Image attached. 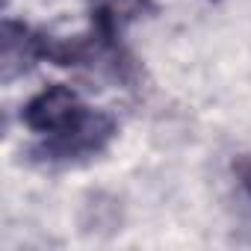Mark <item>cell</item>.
I'll return each instance as SVG.
<instances>
[{
  "label": "cell",
  "mask_w": 251,
  "mask_h": 251,
  "mask_svg": "<svg viewBox=\"0 0 251 251\" xmlns=\"http://www.w3.org/2000/svg\"><path fill=\"white\" fill-rule=\"evenodd\" d=\"M39 33L36 27L6 18L3 21V36H0V65H3V80H15L21 74H27L36 62H42L39 56Z\"/></svg>",
  "instance_id": "3"
},
{
  "label": "cell",
  "mask_w": 251,
  "mask_h": 251,
  "mask_svg": "<svg viewBox=\"0 0 251 251\" xmlns=\"http://www.w3.org/2000/svg\"><path fill=\"white\" fill-rule=\"evenodd\" d=\"M230 172H233L236 183L242 186V192L251 198V154H239V157H233Z\"/></svg>",
  "instance_id": "6"
},
{
  "label": "cell",
  "mask_w": 251,
  "mask_h": 251,
  "mask_svg": "<svg viewBox=\"0 0 251 251\" xmlns=\"http://www.w3.org/2000/svg\"><path fill=\"white\" fill-rule=\"evenodd\" d=\"M115 136H118V118L106 109H89L74 127L45 136V142L30 148V157L33 163L42 166H71L103 154Z\"/></svg>",
  "instance_id": "1"
},
{
  "label": "cell",
  "mask_w": 251,
  "mask_h": 251,
  "mask_svg": "<svg viewBox=\"0 0 251 251\" xmlns=\"http://www.w3.org/2000/svg\"><path fill=\"white\" fill-rule=\"evenodd\" d=\"M157 0H92L89 3V27L106 39L121 42L130 24L157 15Z\"/></svg>",
  "instance_id": "4"
},
{
  "label": "cell",
  "mask_w": 251,
  "mask_h": 251,
  "mask_svg": "<svg viewBox=\"0 0 251 251\" xmlns=\"http://www.w3.org/2000/svg\"><path fill=\"white\" fill-rule=\"evenodd\" d=\"M86 112L89 106L71 86L50 83L21 106V124L39 136H53V133L74 127Z\"/></svg>",
  "instance_id": "2"
},
{
  "label": "cell",
  "mask_w": 251,
  "mask_h": 251,
  "mask_svg": "<svg viewBox=\"0 0 251 251\" xmlns=\"http://www.w3.org/2000/svg\"><path fill=\"white\" fill-rule=\"evenodd\" d=\"M80 225H83L86 233H112V230H118V225H121L118 201L112 195H103V192L89 195V201L83 204Z\"/></svg>",
  "instance_id": "5"
}]
</instances>
